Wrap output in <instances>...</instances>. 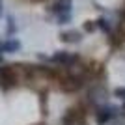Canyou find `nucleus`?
<instances>
[{
    "label": "nucleus",
    "mask_w": 125,
    "mask_h": 125,
    "mask_svg": "<svg viewBox=\"0 0 125 125\" xmlns=\"http://www.w3.org/2000/svg\"><path fill=\"white\" fill-rule=\"evenodd\" d=\"M114 97H118V99H121L125 103V86H120V88L114 90Z\"/></svg>",
    "instance_id": "9d476101"
},
{
    "label": "nucleus",
    "mask_w": 125,
    "mask_h": 125,
    "mask_svg": "<svg viewBox=\"0 0 125 125\" xmlns=\"http://www.w3.org/2000/svg\"><path fill=\"white\" fill-rule=\"evenodd\" d=\"M4 52V41H0V54Z\"/></svg>",
    "instance_id": "ddd939ff"
},
{
    "label": "nucleus",
    "mask_w": 125,
    "mask_h": 125,
    "mask_svg": "<svg viewBox=\"0 0 125 125\" xmlns=\"http://www.w3.org/2000/svg\"><path fill=\"white\" fill-rule=\"evenodd\" d=\"M0 4H2V0H0Z\"/></svg>",
    "instance_id": "f3484780"
},
{
    "label": "nucleus",
    "mask_w": 125,
    "mask_h": 125,
    "mask_svg": "<svg viewBox=\"0 0 125 125\" xmlns=\"http://www.w3.org/2000/svg\"><path fill=\"white\" fill-rule=\"evenodd\" d=\"M121 114V108L112 103H101L94 106V120L97 125H108L114 120H118V116Z\"/></svg>",
    "instance_id": "f257e3e1"
},
{
    "label": "nucleus",
    "mask_w": 125,
    "mask_h": 125,
    "mask_svg": "<svg viewBox=\"0 0 125 125\" xmlns=\"http://www.w3.org/2000/svg\"><path fill=\"white\" fill-rule=\"evenodd\" d=\"M2 63H4V60H2V56H0V65H2Z\"/></svg>",
    "instance_id": "2eb2a0df"
},
{
    "label": "nucleus",
    "mask_w": 125,
    "mask_h": 125,
    "mask_svg": "<svg viewBox=\"0 0 125 125\" xmlns=\"http://www.w3.org/2000/svg\"><path fill=\"white\" fill-rule=\"evenodd\" d=\"M0 15H2V4H0Z\"/></svg>",
    "instance_id": "dca6fc26"
},
{
    "label": "nucleus",
    "mask_w": 125,
    "mask_h": 125,
    "mask_svg": "<svg viewBox=\"0 0 125 125\" xmlns=\"http://www.w3.org/2000/svg\"><path fill=\"white\" fill-rule=\"evenodd\" d=\"M51 11L56 15L58 24H67L71 21V13H73V0H58L51 8Z\"/></svg>",
    "instance_id": "20e7f679"
},
{
    "label": "nucleus",
    "mask_w": 125,
    "mask_h": 125,
    "mask_svg": "<svg viewBox=\"0 0 125 125\" xmlns=\"http://www.w3.org/2000/svg\"><path fill=\"white\" fill-rule=\"evenodd\" d=\"M62 90H65V92H77V90L84 88L86 86V75H78V73H73V75H65V77L62 78Z\"/></svg>",
    "instance_id": "39448f33"
},
{
    "label": "nucleus",
    "mask_w": 125,
    "mask_h": 125,
    "mask_svg": "<svg viewBox=\"0 0 125 125\" xmlns=\"http://www.w3.org/2000/svg\"><path fill=\"white\" fill-rule=\"evenodd\" d=\"M95 22H97V28H101L104 34H110V32H112V26H110V22L106 21V19H103V17H101L99 21H95Z\"/></svg>",
    "instance_id": "1a4fd4ad"
},
{
    "label": "nucleus",
    "mask_w": 125,
    "mask_h": 125,
    "mask_svg": "<svg viewBox=\"0 0 125 125\" xmlns=\"http://www.w3.org/2000/svg\"><path fill=\"white\" fill-rule=\"evenodd\" d=\"M15 32V22H13V17H8V34H13Z\"/></svg>",
    "instance_id": "9b49d317"
},
{
    "label": "nucleus",
    "mask_w": 125,
    "mask_h": 125,
    "mask_svg": "<svg viewBox=\"0 0 125 125\" xmlns=\"http://www.w3.org/2000/svg\"><path fill=\"white\" fill-rule=\"evenodd\" d=\"M19 78L15 75V69L13 65H2L0 67V88L2 90H11L15 88Z\"/></svg>",
    "instance_id": "423d86ee"
},
{
    "label": "nucleus",
    "mask_w": 125,
    "mask_h": 125,
    "mask_svg": "<svg viewBox=\"0 0 125 125\" xmlns=\"http://www.w3.org/2000/svg\"><path fill=\"white\" fill-rule=\"evenodd\" d=\"M60 39L63 43H80L82 41V32L78 30H65L60 34Z\"/></svg>",
    "instance_id": "0eeeda50"
},
{
    "label": "nucleus",
    "mask_w": 125,
    "mask_h": 125,
    "mask_svg": "<svg viewBox=\"0 0 125 125\" xmlns=\"http://www.w3.org/2000/svg\"><path fill=\"white\" fill-rule=\"evenodd\" d=\"M121 114L125 116V103H123V106H121Z\"/></svg>",
    "instance_id": "4468645a"
},
{
    "label": "nucleus",
    "mask_w": 125,
    "mask_h": 125,
    "mask_svg": "<svg viewBox=\"0 0 125 125\" xmlns=\"http://www.w3.org/2000/svg\"><path fill=\"white\" fill-rule=\"evenodd\" d=\"M21 51V41L15 39V37H8L4 41V52H19Z\"/></svg>",
    "instance_id": "6e6552de"
},
{
    "label": "nucleus",
    "mask_w": 125,
    "mask_h": 125,
    "mask_svg": "<svg viewBox=\"0 0 125 125\" xmlns=\"http://www.w3.org/2000/svg\"><path fill=\"white\" fill-rule=\"evenodd\" d=\"M95 28H97V22H92V21H88L86 24H84V30H86V32H94Z\"/></svg>",
    "instance_id": "f8f14e48"
},
{
    "label": "nucleus",
    "mask_w": 125,
    "mask_h": 125,
    "mask_svg": "<svg viewBox=\"0 0 125 125\" xmlns=\"http://www.w3.org/2000/svg\"><path fill=\"white\" fill-rule=\"evenodd\" d=\"M86 114H88L86 104H77V106H71V108L65 110L60 118V121H62V125H84Z\"/></svg>",
    "instance_id": "f03ea898"
},
{
    "label": "nucleus",
    "mask_w": 125,
    "mask_h": 125,
    "mask_svg": "<svg viewBox=\"0 0 125 125\" xmlns=\"http://www.w3.org/2000/svg\"><path fill=\"white\" fill-rule=\"evenodd\" d=\"M47 62L51 63H56V65H60V67H75L78 62H80V56H78L77 52H69V51H56L54 54H52L51 58H45Z\"/></svg>",
    "instance_id": "7ed1b4c3"
}]
</instances>
